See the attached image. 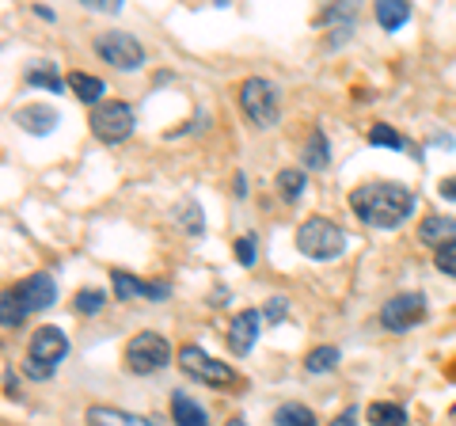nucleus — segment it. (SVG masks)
Segmentation results:
<instances>
[{"label": "nucleus", "instance_id": "1", "mask_svg": "<svg viewBox=\"0 0 456 426\" xmlns=\"http://www.w3.org/2000/svg\"><path fill=\"white\" fill-rule=\"evenodd\" d=\"M415 191L403 187L395 179H380V183H365V187L350 191V209L354 217L369 229H399L411 213H415Z\"/></svg>", "mask_w": 456, "mask_h": 426}, {"label": "nucleus", "instance_id": "2", "mask_svg": "<svg viewBox=\"0 0 456 426\" xmlns=\"http://www.w3.org/2000/svg\"><path fill=\"white\" fill-rule=\"evenodd\" d=\"M297 251L316 263L338 259V255L346 251V233H342L331 217H308V221H301V229H297Z\"/></svg>", "mask_w": 456, "mask_h": 426}, {"label": "nucleus", "instance_id": "3", "mask_svg": "<svg viewBox=\"0 0 456 426\" xmlns=\"http://www.w3.org/2000/svg\"><path fill=\"white\" fill-rule=\"evenodd\" d=\"M240 111H244L248 122L259 126V130L278 126V115H281L278 84H270L266 77H248L244 84H240Z\"/></svg>", "mask_w": 456, "mask_h": 426}, {"label": "nucleus", "instance_id": "4", "mask_svg": "<svg viewBox=\"0 0 456 426\" xmlns=\"http://www.w3.org/2000/svg\"><path fill=\"white\" fill-rule=\"evenodd\" d=\"M88 126H92L95 141H103V145H122V141L134 134L137 115H134L130 103H122V99H107V103H99L92 111V122Z\"/></svg>", "mask_w": 456, "mask_h": 426}, {"label": "nucleus", "instance_id": "5", "mask_svg": "<svg viewBox=\"0 0 456 426\" xmlns=\"http://www.w3.org/2000/svg\"><path fill=\"white\" fill-rule=\"evenodd\" d=\"M171 362V343L160 332H137L126 343V369L137 377H149L156 369H164Z\"/></svg>", "mask_w": 456, "mask_h": 426}, {"label": "nucleus", "instance_id": "6", "mask_svg": "<svg viewBox=\"0 0 456 426\" xmlns=\"http://www.w3.org/2000/svg\"><path fill=\"white\" fill-rule=\"evenodd\" d=\"M179 365H183V373L187 377H194V381H202V385H209V389H228V385H236V373L228 369L224 362H217V358H209V354L202 350V347H183L179 350Z\"/></svg>", "mask_w": 456, "mask_h": 426}, {"label": "nucleus", "instance_id": "7", "mask_svg": "<svg viewBox=\"0 0 456 426\" xmlns=\"http://www.w3.org/2000/svg\"><path fill=\"white\" fill-rule=\"evenodd\" d=\"M95 53L107 65L126 69V73L145 65V50H141V42L134 35H126V31H103V35H95Z\"/></svg>", "mask_w": 456, "mask_h": 426}, {"label": "nucleus", "instance_id": "8", "mask_svg": "<svg viewBox=\"0 0 456 426\" xmlns=\"http://www.w3.org/2000/svg\"><path fill=\"white\" fill-rule=\"evenodd\" d=\"M426 312H430V301H426L422 293H395L392 301H384L380 324L388 332H411L426 320Z\"/></svg>", "mask_w": 456, "mask_h": 426}, {"label": "nucleus", "instance_id": "9", "mask_svg": "<svg viewBox=\"0 0 456 426\" xmlns=\"http://www.w3.org/2000/svg\"><path fill=\"white\" fill-rule=\"evenodd\" d=\"M263 308H244V312H236L232 324H228V350L236 354V358H248L251 347H255V339H259L263 332Z\"/></svg>", "mask_w": 456, "mask_h": 426}, {"label": "nucleus", "instance_id": "10", "mask_svg": "<svg viewBox=\"0 0 456 426\" xmlns=\"http://www.w3.org/2000/svg\"><path fill=\"white\" fill-rule=\"evenodd\" d=\"M69 354V339L61 328H38L31 335V347H27V358L38 362L42 369H53L61 365V358Z\"/></svg>", "mask_w": 456, "mask_h": 426}, {"label": "nucleus", "instance_id": "11", "mask_svg": "<svg viewBox=\"0 0 456 426\" xmlns=\"http://www.w3.org/2000/svg\"><path fill=\"white\" fill-rule=\"evenodd\" d=\"M110 286L118 301H130V297H149V301H167L171 286L167 282H145V278H134L130 271H110Z\"/></svg>", "mask_w": 456, "mask_h": 426}, {"label": "nucleus", "instance_id": "12", "mask_svg": "<svg viewBox=\"0 0 456 426\" xmlns=\"http://www.w3.org/2000/svg\"><path fill=\"white\" fill-rule=\"evenodd\" d=\"M12 293H16V301L27 312H42V308H50L57 301V282L50 274H31V278H23Z\"/></svg>", "mask_w": 456, "mask_h": 426}, {"label": "nucleus", "instance_id": "13", "mask_svg": "<svg viewBox=\"0 0 456 426\" xmlns=\"http://www.w3.org/2000/svg\"><path fill=\"white\" fill-rule=\"evenodd\" d=\"M12 119H16V126H23L27 134H38L42 137V134H50L53 126H57V111L46 107V103H31V107H20Z\"/></svg>", "mask_w": 456, "mask_h": 426}, {"label": "nucleus", "instance_id": "14", "mask_svg": "<svg viewBox=\"0 0 456 426\" xmlns=\"http://www.w3.org/2000/svg\"><path fill=\"white\" fill-rule=\"evenodd\" d=\"M88 426H156V422H149V419H141V415H134V411H122V407H107V404H95V407H88Z\"/></svg>", "mask_w": 456, "mask_h": 426}, {"label": "nucleus", "instance_id": "15", "mask_svg": "<svg viewBox=\"0 0 456 426\" xmlns=\"http://www.w3.org/2000/svg\"><path fill=\"white\" fill-rule=\"evenodd\" d=\"M171 419H175V426H209L206 407L198 404V400H191L187 392L171 396Z\"/></svg>", "mask_w": 456, "mask_h": 426}, {"label": "nucleus", "instance_id": "16", "mask_svg": "<svg viewBox=\"0 0 456 426\" xmlns=\"http://www.w3.org/2000/svg\"><path fill=\"white\" fill-rule=\"evenodd\" d=\"M419 240L422 244H449V240H456V217H441V213H434V217H426L419 225Z\"/></svg>", "mask_w": 456, "mask_h": 426}, {"label": "nucleus", "instance_id": "17", "mask_svg": "<svg viewBox=\"0 0 456 426\" xmlns=\"http://www.w3.org/2000/svg\"><path fill=\"white\" fill-rule=\"evenodd\" d=\"M305 168H312V172L331 168V141H327V134L320 130V126L305 137Z\"/></svg>", "mask_w": 456, "mask_h": 426}, {"label": "nucleus", "instance_id": "18", "mask_svg": "<svg viewBox=\"0 0 456 426\" xmlns=\"http://www.w3.org/2000/svg\"><path fill=\"white\" fill-rule=\"evenodd\" d=\"M69 88H73L80 103H88L92 111L99 107V99L107 95V84L99 77H92V73H69Z\"/></svg>", "mask_w": 456, "mask_h": 426}, {"label": "nucleus", "instance_id": "19", "mask_svg": "<svg viewBox=\"0 0 456 426\" xmlns=\"http://www.w3.org/2000/svg\"><path fill=\"white\" fill-rule=\"evenodd\" d=\"M411 20V4L407 0H380L377 4V23L384 27V31H399Z\"/></svg>", "mask_w": 456, "mask_h": 426}, {"label": "nucleus", "instance_id": "20", "mask_svg": "<svg viewBox=\"0 0 456 426\" xmlns=\"http://www.w3.org/2000/svg\"><path fill=\"white\" fill-rule=\"evenodd\" d=\"M365 419L373 426H407V411L399 404H388V400H377L365 407Z\"/></svg>", "mask_w": 456, "mask_h": 426}, {"label": "nucleus", "instance_id": "21", "mask_svg": "<svg viewBox=\"0 0 456 426\" xmlns=\"http://www.w3.org/2000/svg\"><path fill=\"white\" fill-rule=\"evenodd\" d=\"M305 187H308V179H305L301 168H281V172H278V194H281L289 206H293V202H301Z\"/></svg>", "mask_w": 456, "mask_h": 426}, {"label": "nucleus", "instance_id": "22", "mask_svg": "<svg viewBox=\"0 0 456 426\" xmlns=\"http://www.w3.org/2000/svg\"><path fill=\"white\" fill-rule=\"evenodd\" d=\"M175 225H179V229L187 233V236H202V233H206L202 206L191 202V198H187V202H179V206H175Z\"/></svg>", "mask_w": 456, "mask_h": 426}, {"label": "nucleus", "instance_id": "23", "mask_svg": "<svg viewBox=\"0 0 456 426\" xmlns=\"http://www.w3.org/2000/svg\"><path fill=\"white\" fill-rule=\"evenodd\" d=\"M274 426H320V422H316V415H312V407L289 400V404H281L274 411Z\"/></svg>", "mask_w": 456, "mask_h": 426}, {"label": "nucleus", "instance_id": "24", "mask_svg": "<svg viewBox=\"0 0 456 426\" xmlns=\"http://www.w3.org/2000/svg\"><path fill=\"white\" fill-rule=\"evenodd\" d=\"M338 362H342V350L338 347H316V350H308L305 369H308V373H331Z\"/></svg>", "mask_w": 456, "mask_h": 426}, {"label": "nucleus", "instance_id": "25", "mask_svg": "<svg viewBox=\"0 0 456 426\" xmlns=\"http://www.w3.org/2000/svg\"><path fill=\"white\" fill-rule=\"evenodd\" d=\"M369 145H377V149H407V141L399 137L388 122H373L369 126Z\"/></svg>", "mask_w": 456, "mask_h": 426}, {"label": "nucleus", "instance_id": "26", "mask_svg": "<svg viewBox=\"0 0 456 426\" xmlns=\"http://www.w3.org/2000/svg\"><path fill=\"white\" fill-rule=\"evenodd\" d=\"M27 84H31V88H50L53 95H61L69 80L57 77V69H53V65H46V69H31V73H27Z\"/></svg>", "mask_w": 456, "mask_h": 426}, {"label": "nucleus", "instance_id": "27", "mask_svg": "<svg viewBox=\"0 0 456 426\" xmlns=\"http://www.w3.org/2000/svg\"><path fill=\"white\" fill-rule=\"evenodd\" d=\"M103 305H107V293L103 290H80L73 297V312H80V316H95Z\"/></svg>", "mask_w": 456, "mask_h": 426}, {"label": "nucleus", "instance_id": "28", "mask_svg": "<svg viewBox=\"0 0 456 426\" xmlns=\"http://www.w3.org/2000/svg\"><path fill=\"white\" fill-rule=\"evenodd\" d=\"M0 308H4V312H0L4 328H20V324L27 320V308L16 301V293H12V290H4V297H0Z\"/></svg>", "mask_w": 456, "mask_h": 426}, {"label": "nucleus", "instance_id": "29", "mask_svg": "<svg viewBox=\"0 0 456 426\" xmlns=\"http://www.w3.org/2000/svg\"><path fill=\"white\" fill-rule=\"evenodd\" d=\"M434 266L441 274H449V278H456V240H449V244H441V248H434Z\"/></svg>", "mask_w": 456, "mask_h": 426}, {"label": "nucleus", "instance_id": "30", "mask_svg": "<svg viewBox=\"0 0 456 426\" xmlns=\"http://www.w3.org/2000/svg\"><path fill=\"white\" fill-rule=\"evenodd\" d=\"M285 316H289V301H285V297H270V301L263 305V320L266 324H281Z\"/></svg>", "mask_w": 456, "mask_h": 426}, {"label": "nucleus", "instance_id": "31", "mask_svg": "<svg viewBox=\"0 0 456 426\" xmlns=\"http://www.w3.org/2000/svg\"><path fill=\"white\" fill-rule=\"evenodd\" d=\"M232 248H236V263L240 266H255V255H259L255 251V236H240Z\"/></svg>", "mask_w": 456, "mask_h": 426}, {"label": "nucleus", "instance_id": "32", "mask_svg": "<svg viewBox=\"0 0 456 426\" xmlns=\"http://www.w3.org/2000/svg\"><path fill=\"white\" fill-rule=\"evenodd\" d=\"M327 426H358V407H354V404H350V407H342Z\"/></svg>", "mask_w": 456, "mask_h": 426}, {"label": "nucleus", "instance_id": "33", "mask_svg": "<svg viewBox=\"0 0 456 426\" xmlns=\"http://www.w3.org/2000/svg\"><path fill=\"white\" fill-rule=\"evenodd\" d=\"M23 373L31 377V381H46V377H53V369H42L38 362H31V358H27V362H23Z\"/></svg>", "mask_w": 456, "mask_h": 426}, {"label": "nucleus", "instance_id": "34", "mask_svg": "<svg viewBox=\"0 0 456 426\" xmlns=\"http://www.w3.org/2000/svg\"><path fill=\"white\" fill-rule=\"evenodd\" d=\"M84 8H92V12H118L122 0H84Z\"/></svg>", "mask_w": 456, "mask_h": 426}, {"label": "nucleus", "instance_id": "35", "mask_svg": "<svg viewBox=\"0 0 456 426\" xmlns=\"http://www.w3.org/2000/svg\"><path fill=\"white\" fill-rule=\"evenodd\" d=\"M437 194L445 198V202H456V176H449V179H441L437 183Z\"/></svg>", "mask_w": 456, "mask_h": 426}, {"label": "nucleus", "instance_id": "36", "mask_svg": "<svg viewBox=\"0 0 456 426\" xmlns=\"http://www.w3.org/2000/svg\"><path fill=\"white\" fill-rule=\"evenodd\" d=\"M16 389H20V381L12 377V369H4V392H8V396H16Z\"/></svg>", "mask_w": 456, "mask_h": 426}, {"label": "nucleus", "instance_id": "37", "mask_svg": "<svg viewBox=\"0 0 456 426\" xmlns=\"http://www.w3.org/2000/svg\"><path fill=\"white\" fill-rule=\"evenodd\" d=\"M236 198H248V176L244 172L236 176Z\"/></svg>", "mask_w": 456, "mask_h": 426}, {"label": "nucleus", "instance_id": "38", "mask_svg": "<svg viewBox=\"0 0 456 426\" xmlns=\"http://www.w3.org/2000/svg\"><path fill=\"white\" fill-rule=\"evenodd\" d=\"M35 16H38V20H53V8H46V4H38V8H35Z\"/></svg>", "mask_w": 456, "mask_h": 426}, {"label": "nucleus", "instance_id": "39", "mask_svg": "<svg viewBox=\"0 0 456 426\" xmlns=\"http://www.w3.org/2000/svg\"><path fill=\"white\" fill-rule=\"evenodd\" d=\"M228 426H248V422H244V419H232V422H228Z\"/></svg>", "mask_w": 456, "mask_h": 426}]
</instances>
